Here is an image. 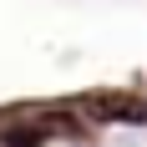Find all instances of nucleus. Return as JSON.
<instances>
[{"label": "nucleus", "instance_id": "obj_2", "mask_svg": "<svg viewBox=\"0 0 147 147\" xmlns=\"http://www.w3.org/2000/svg\"><path fill=\"white\" fill-rule=\"evenodd\" d=\"M46 142V127H15L5 132V147H41Z\"/></svg>", "mask_w": 147, "mask_h": 147}, {"label": "nucleus", "instance_id": "obj_1", "mask_svg": "<svg viewBox=\"0 0 147 147\" xmlns=\"http://www.w3.org/2000/svg\"><path fill=\"white\" fill-rule=\"evenodd\" d=\"M91 117H102V122H147V102H137V96H91L86 102Z\"/></svg>", "mask_w": 147, "mask_h": 147}]
</instances>
